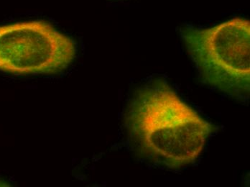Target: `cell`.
Masks as SVG:
<instances>
[{
	"mask_svg": "<svg viewBox=\"0 0 250 187\" xmlns=\"http://www.w3.org/2000/svg\"><path fill=\"white\" fill-rule=\"evenodd\" d=\"M126 121L142 156L173 169L187 166L199 158L212 129L161 80L139 91Z\"/></svg>",
	"mask_w": 250,
	"mask_h": 187,
	"instance_id": "6da1fadb",
	"label": "cell"
},
{
	"mask_svg": "<svg viewBox=\"0 0 250 187\" xmlns=\"http://www.w3.org/2000/svg\"><path fill=\"white\" fill-rule=\"evenodd\" d=\"M181 36L204 82L234 97H249V21L234 18L208 28L185 27Z\"/></svg>",
	"mask_w": 250,
	"mask_h": 187,
	"instance_id": "7a4b0ae2",
	"label": "cell"
},
{
	"mask_svg": "<svg viewBox=\"0 0 250 187\" xmlns=\"http://www.w3.org/2000/svg\"><path fill=\"white\" fill-rule=\"evenodd\" d=\"M75 42L48 22L0 25V71L17 75L56 74L75 59Z\"/></svg>",
	"mask_w": 250,
	"mask_h": 187,
	"instance_id": "3957f363",
	"label": "cell"
}]
</instances>
